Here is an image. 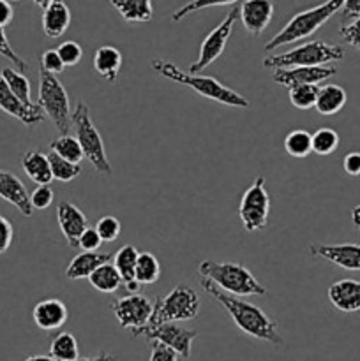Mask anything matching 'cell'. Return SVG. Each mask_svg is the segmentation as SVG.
Here are the masks:
<instances>
[{"instance_id":"6da1fadb","label":"cell","mask_w":360,"mask_h":361,"mask_svg":"<svg viewBox=\"0 0 360 361\" xmlns=\"http://www.w3.org/2000/svg\"><path fill=\"white\" fill-rule=\"evenodd\" d=\"M200 286L207 295L217 303H221L226 309V312L232 316L233 323L244 331V334L251 335V337L258 338V341H265L268 344L279 345L282 344V337L279 334V326L274 319L267 316L260 307L253 305V303L246 302V300L239 298V296H232L228 293L221 291L215 284H212L207 279H201Z\"/></svg>"},{"instance_id":"7a4b0ae2","label":"cell","mask_w":360,"mask_h":361,"mask_svg":"<svg viewBox=\"0 0 360 361\" xmlns=\"http://www.w3.org/2000/svg\"><path fill=\"white\" fill-rule=\"evenodd\" d=\"M152 69L159 74V76L166 78V80L173 81V83L184 85V87L193 88L196 94L201 97H207L210 101L219 102L222 106H232V108H249L251 102L239 94L233 88L226 87L221 81H217L212 76H200V74H191L180 71L175 63L168 62V60L155 59L150 63Z\"/></svg>"},{"instance_id":"3957f363","label":"cell","mask_w":360,"mask_h":361,"mask_svg":"<svg viewBox=\"0 0 360 361\" xmlns=\"http://www.w3.org/2000/svg\"><path fill=\"white\" fill-rule=\"evenodd\" d=\"M201 279H207L221 291L232 296H265L267 288L239 263L228 261H201L198 267Z\"/></svg>"},{"instance_id":"277c9868","label":"cell","mask_w":360,"mask_h":361,"mask_svg":"<svg viewBox=\"0 0 360 361\" xmlns=\"http://www.w3.org/2000/svg\"><path fill=\"white\" fill-rule=\"evenodd\" d=\"M342 2H344V0H328V2H323L320 4V6L311 7V9H306L302 11V13L295 14V16L281 28V32H277V34L267 42L265 51H274L279 46L293 44V42L302 41V39H307L309 35H313L321 25L327 23L337 11H341Z\"/></svg>"},{"instance_id":"5b68a950","label":"cell","mask_w":360,"mask_h":361,"mask_svg":"<svg viewBox=\"0 0 360 361\" xmlns=\"http://www.w3.org/2000/svg\"><path fill=\"white\" fill-rule=\"evenodd\" d=\"M346 56V48L339 44H328L325 41H311L300 44L289 51L267 56L263 66L267 69H293V67H323L339 62Z\"/></svg>"},{"instance_id":"8992f818","label":"cell","mask_w":360,"mask_h":361,"mask_svg":"<svg viewBox=\"0 0 360 361\" xmlns=\"http://www.w3.org/2000/svg\"><path fill=\"white\" fill-rule=\"evenodd\" d=\"M201 303L196 291L186 284H179L162 298H157L152 310V317L145 328H155L166 323L196 319Z\"/></svg>"},{"instance_id":"52a82bcc","label":"cell","mask_w":360,"mask_h":361,"mask_svg":"<svg viewBox=\"0 0 360 361\" xmlns=\"http://www.w3.org/2000/svg\"><path fill=\"white\" fill-rule=\"evenodd\" d=\"M71 122H73L74 130H76V140L80 143L81 150H83V157L88 159V162L94 166L99 175H112L113 169L108 161V155H106L104 141H102L95 123L92 122L90 109H88L87 102H78L73 116H71Z\"/></svg>"},{"instance_id":"ba28073f","label":"cell","mask_w":360,"mask_h":361,"mask_svg":"<svg viewBox=\"0 0 360 361\" xmlns=\"http://www.w3.org/2000/svg\"><path fill=\"white\" fill-rule=\"evenodd\" d=\"M37 104L41 106L46 116H49L56 129L60 130V136H67V130L71 129L69 113V95L64 88L62 81L53 74L41 71V85H39V99Z\"/></svg>"},{"instance_id":"9c48e42d","label":"cell","mask_w":360,"mask_h":361,"mask_svg":"<svg viewBox=\"0 0 360 361\" xmlns=\"http://www.w3.org/2000/svg\"><path fill=\"white\" fill-rule=\"evenodd\" d=\"M268 214H270V197L265 187V176L258 175L240 200L239 217L246 231L256 233L267 228Z\"/></svg>"},{"instance_id":"30bf717a","label":"cell","mask_w":360,"mask_h":361,"mask_svg":"<svg viewBox=\"0 0 360 361\" xmlns=\"http://www.w3.org/2000/svg\"><path fill=\"white\" fill-rule=\"evenodd\" d=\"M240 14V6H235L228 14H226L224 20L203 39L200 46V55L198 59L194 60V63H191L189 71L187 73L191 74H198L201 73L203 69H207L210 63H214L219 56L222 55L224 51L226 44H228V39L232 35L233 25H235V20L239 18Z\"/></svg>"},{"instance_id":"8fae6325","label":"cell","mask_w":360,"mask_h":361,"mask_svg":"<svg viewBox=\"0 0 360 361\" xmlns=\"http://www.w3.org/2000/svg\"><path fill=\"white\" fill-rule=\"evenodd\" d=\"M131 334L133 337H147L150 342H161L184 360L191 356V348H193L194 338L198 337L196 330H189L176 323H166L155 328H141V330L131 331Z\"/></svg>"},{"instance_id":"7c38bea8","label":"cell","mask_w":360,"mask_h":361,"mask_svg":"<svg viewBox=\"0 0 360 361\" xmlns=\"http://www.w3.org/2000/svg\"><path fill=\"white\" fill-rule=\"evenodd\" d=\"M109 309L115 314L120 326L136 331L148 324L152 317V310H154V303L145 295H138L136 293V295L124 296V298L112 302Z\"/></svg>"},{"instance_id":"4fadbf2b","label":"cell","mask_w":360,"mask_h":361,"mask_svg":"<svg viewBox=\"0 0 360 361\" xmlns=\"http://www.w3.org/2000/svg\"><path fill=\"white\" fill-rule=\"evenodd\" d=\"M337 73L335 66H323V67H293V69H277L272 74V80L275 83L282 85L289 90L293 87L300 85H318L321 81L328 80Z\"/></svg>"},{"instance_id":"5bb4252c","label":"cell","mask_w":360,"mask_h":361,"mask_svg":"<svg viewBox=\"0 0 360 361\" xmlns=\"http://www.w3.org/2000/svg\"><path fill=\"white\" fill-rule=\"evenodd\" d=\"M0 109L9 113L11 116L18 118L20 122H23L25 126H35V123L44 122L46 118L44 111H42V108L37 102L25 104L11 92V88L4 81L2 74H0Z\"/></svg>"},{"instance_id":"9a60e30c","label":"cell","mask_w":360,"mask_h":361,"mask_svg":"<svg viewBox=\"0 0 360 361\" xmlns=\"http://www.w3.org/2000/svg\"><path fill=\"white\" fill-rule=\"evenodd\" d=\"M309 254L314 257H323L344 270H360V245L356 243H313L309 247Z\"/></svg>"},{"instance_id":"2e32d148","label":"cell","mask_w":360,"mask_h":361,"mask_svg":"<svg viewBox=\"0 0 360 361\" xmlns=\"http://www.w3.org/2000/svg\"><path fill=\"white\" fill-rule=\"evenodd\" d=\"M56 221H59L60 231L66 236L71 249H78L80 236L88 228L87 215L71 201H60L56 204Z\"/></svg>"},{"instance_id":"e0dca14e","label":"cell","mask_w":360,"mask_h":361,"mask_svg":"<svg viewBox=\"0 0 360 361\" xmlns=\"http://www.w3.org/2000/svg\"><path fill=\"white\" fill-rule=\"evenodd\" d=\"M272 16H274V4L272 2H265V0L240 2L239 18L242 21L244 28L254 37H258L268 27Z\"/></svg>"},{"instance_id":"ac0fdd59","label":"cell","mask_w":360,"mask_h":361,"mask_svg":"<svg viewBox=\"0 0 360 361\" xmlns=\"http://www.w3.org/2000/svg\"><path fill=\"white\" fill-rule=\"evenodd\" d=\"M42 9V30L48 37L56 39L66 34L71 25V11L62 0H42L35 2Z\"/></svg>"},{"instance_id":"d6986e66","label":"cell","mask_w":360,"mask_h":361,"mask_svg":"<svg viewBox=\"0 0 360 361\" xmlns=\"http://www.w3.org/2000/svg\"><path fill=\"white\" fill-rule=\"evenodd\" d=\"M0 197L16 207L21 215L32 217L34 208L30 203V194L27 192L23 182L16 175H13L11 171H4V169H0Z\"/></svg>"},{"instance_id":"ffe728a7","label":"cell","mask_w":360,"mask_h":361,"mask_svg":"<svg viewBox=\"0 0 360 361\" xmlns=\"http://www.w3.org/2000/svg\"><path fill=\"white\" fill-rule=\"evenodd\" d=\"M32 317H34V323L37 324V328L44 331H53L66 324L69 312H67V307L62 300L46 298L34 307Z\"/></svg>"},{"instance_id":"44dd1931","label":"cell","mask_w":360,"mask_h":361,"mask_svg":"<svg viewBox=\"0 0 360 361\" xmlns=\"http://www.w3.org/2000/svg\"><path fill=\"white\" fill-rule=\"evenodd\" d=\"M328 300L341 312H360V281L342 279L334 282L328 288Z\"/></svg>"},{"instance_id":"7402d4cb","label":"cell","mask_w":360,"mask_h":361,"mask_svg":"<svg viewBox=\"0 0 360 361\" xmlns=\"http://www.w3.org/2000/svg\"><path fill=\"white\" fill-rule=\"evenodd\" d=\"M122 53L115 46H101L94 53V69L99 76L108 83H116L119 73L122 69Z\"/></svg>"},{"instance_id":"603a6c76","label":"cell","mask_w":360,"mask_h":361,"mask_svg":"<svg viewBox=\"0 0 360 361\" xmlns=\"http://www.w3.org/2000/svg\"><path fill=\"white\" fill-rule=\"evenodd\" d=\"M138 256H140V252L134 245H124L113 256V267L116 268L120 279H122V284L126 286L127 291H131V295H136L138 289H140V286L136 284V277H134Z\"/></svg>"},{"instance_id":"cb8c5ba5","label":"cell","mask_w":360,"mask_h":361,"mask_svg":"<svg viewBox=\"0 0 360 361\" xmlns=\"http://www.w3.org/2000/svg\"><path fill=\"white\" fill-rule=\"evenodd\" d=\"M109 254L106 252H81L73 257L69 267L66 268V277L69 281L88 279L101 264L109 263Z\"/></svg>"},{"instance_id":"d4e9b609","label":"cell","mask_w":360,"mask_h":361,"mask_svg":"<svg viewBox=\"0 0 360 361\" xmlns=\"http://www.w3.org/2000/svg\"><path fill=\"white\" fill-rule=\"evenodd\" d=\"M21 166H23L28 178L34 183H37V185H49V182L53 180L49 159L42 152L28 150L23 155V159H21Z\"/></svg>"},{"instance_id":"484cf974","label":"cell","mask_w":360,"mask_h":361,"mask_svg":"<svg viewBox=\"0 0 360 361\" xmlns=\"http://www.w3.org/2000/svg\"><path fill=\"white\" fill-rule=\"evenodd\" d=\"M346 101H348V95H346L344 88L339 87V85H323L318 90L314 108H316V111L320 115L332 116L344 108Z\"/></svg>"},{"instance_id":"4316f807","label":"cell","mask_w":360,"mask_h":361,"mask_svg":"<svg viewBox=\"0 0 360 361\" xmlns=\"http://www.w3.org/2000/svg\"><path fill=\"white\" fill-rule=\"evenodd\" d=\"M112 4L127 23H145L154 16L150 0H112Z\"/></svg>"},{"instance_id":"83f0119b","label":"cell","mask_w":360,"mask_h":361,"mask_svg":"<svg viewBox=\"0 0 360 361\" xmlns=\"http://www.w3.org/2000/svg\"><path fill=\"white\" fill-rule=\"evenodd\" d=\"M49 356L55 361L80 360V348H78V341L74 338V335L67 334V331L56 335L49 344Z\"/></svg>"},{"instance_id":"f1b7e54d","label":"cell","mask_w":360,"mask_h":361,"mask_svg":"<svg viewBox=\"0 0 360 361\" xmlns=\"http://www.w3.org/2000/svg\"><path fill=\"white\" fill-rule=\"evenodd\" d=\"M134 277H136V284L140 288L141 286L155 284L161 277V264H159L157 257L152 252H140Z\"/></svg>"},{"instance_id":"f546056e","label":"cell","mask_w":360,"mask_h":361,"mask_svg":"<svg viewBox=\"0 0 360 361\" xmlns=\"http://www.w3.org/2000/svg\"><path fill=\"white\" fill-rule=\"evenodd\" d=\"M88 282L94 289L99 293H115L116 289L122 286V279H120L119 271L112 263L101 264L94 274L88 277Z\"/></svg>"},{"instance_id":"4dcf8cb0","label":"cell","mask_w":360,"mask_h":361,"mask_svg":"<svg viewBox=\"0 0 360 361\" xmlns=\"http://www.w3.org/2000/svg\"><path fill=\"white\" fill-rule=\"evenodd\" d=\"M49 150L59 155L60 159H64V161L73 162V164H80L81 159H83V150H81L76 136H69V134L55 137L49 143Z\"/></svg>"},{"instance_id":"1f68e13d","label":"cell","mask_w":360,"mask_h":361,"mask_svg":"<svg viewBox=\"0 0 360 361\" xmlns=\"http://www.w3.org/2000/svg\"><path fill=\"white\" fill-rule=\"evenodd\" d=\"M0 74H2L4 81L7 83V87L11 88V92H13V94L16 95L21 102H25V104H32L30 81H28V78L25 76L23 73L13 69V67H4L2 73Z\"/></svg>"},{"instance_id":"d6a6232c","label":"cell","mask_w":360,"mask_h":361,"mask_svg":"<svg viewBox=\"0 0 360 361\" xmlns=\"http://www.w3.org/2000/svg\"><path fill=\"white\" fill-rule=\"evenodd\" d=\"M284 148L288 155L295 159H304L313 152V134L304 129H295L286 136Z\"/></svg>"},{"instance_id":"836d02e7","label":"cell","mask_w":360,"mask_h":361,"mask_svg":"<svg viewBox=\"0 0 360 361\" xmlns=\"http://www.w3.org/2000/svg\"><path fill=\"white\" fill-rule=\"evenodd\" d=\"M49 159V166H52V175L53 180H59V182H73L74 178L81 175V166L80 164H73V162H67L64 159H60L59 155L49 152L48 154Z\"/></svg>"},{"instance_id":"e575fe53","label":"cell","mask_w":360,"mask_h":361,"mask_svg":"<svg viewBox=\"0 0 360 361\" xmlns=\"http://www.w3.org/2000/svg\"><path fill=\"white\" fill-rule=\"evenodd\" d=\"M339 134L330 127H321L313 134V152L318 155H330L337 150Z\"/></svg>"},{"instance_id":"d590c367","label":"cell","mask_w":360,"mask_h":361,"mask_svg":"<svg viewBox=\"0 0 360 361\" xmlns=\"http://www.w3.org/2000/svg\"><path fill=\"white\" fill-rule=\"evenodd\" d=\"M318 90L320 87L318 85H300V87L289 88V102L295 106L296 109H311L316 104Z\"/></svg>"},{"instance_id":"8d00e7d4","label":"cell","mask_w":360,"mask_h":361,"mask_svg":"<svg viewBox=\"0 0 360 361\" xmlns=\"http://www.w3.org/2000/svg\"><path fill=\"white\" fill-rule=\"evenodd\" d=\"M233 4H240V2H235V0H194V2H187V4H184L180 9H176L175 13H173L172 21H173V23H179L180 20L187 18L189 14L196 13V11L208 9V7L233 6Z\"/></svg>"},{"instance_id":"74e56055","label":"cell","mask_w":360,"mask_h":361,"mask_svg":"<svg viewBox=\"0 0 360 361\" xmlns=\"http://www.w3.org/2000/svg\"><path fill=\"white\" fill-rule=\"evenodd\" d=\"M95 231L101 236L102 243H112L115 242L120 236V231H122V226H120V221L113 215H106V217L99 219V222L95 224Z\"/></svg>"},{"instance_id":"f35d334b","label":"cell","mask_w":360,"mask_h":361,"mask_svg":"<svg viewBox=\"0 0 360 361\" xmlns=\"http://www.w3.org/2000/svg\"><path fill=\"white\" fill-rule=\"evenodd\" d=\"M56 53H59L60 60L64 62V66H76L78 62L83 56V49L78 44L76 41H66L56 48Z\"/></svg>"},{"instance_id":"ab89813d","label":"cell","mask_w":360,"mask_h":361,"mask_svg":"<svg viewBox=\"0 0 360 361\" xmlns=\"http://www.w3.org/2000/svg\"><path fill=\"white\" fill-rule=\"evenodd\" d=\"M0 56L11 60V62H13L14 66L18 67V71H20V73H25V71L28 69V63L25 62V60L21 59V56L18 55L16 51H14L13 46H11L9 39H7L6 32H4L2 27H0Z\"/></svg>"},{"instance_id":"60d3db41","label":"cell","mask_w":360,"mask_h":361,"mask_svg":"<svg viewBox=\"0 0 360 361\" xmlns=\"http://www.w3.org/2000/svg\"><path fill=\"white\" fill-rule=\"evenodd\" d=\"M64 69H66V66H64V62L60 60L59 53H56V48H49L42 53L41 55V71L56 76V74L62 73Z\"/></svg>"},{"instance_id":"b9f144b4","label":"cell","mask_w":360,"mask_h":361,"mask_svg":"<svg viewBox=\"0 0 360 361\" xmlns=\"http://www.w3.org/2000/svg\"><path fill=\"white\" fill-rule=\"evenodd\" d=\"M55 192L49 185H37L30 194V203L34 210H46L53 203Z\"/></svg>"},{"instance_id":"7bdbcfd3","label":"cell","mask_w":360,"mask_h":361,"mask_svg":"<svg viewBox=\"0 0 360 361\" xmlns=\"http://www.w3.org/2000/svg\"><path fill=\"white\" fill-rule=\"evenodd\" d=\"M339 34H341L342 41H344L346 44L360 49V18L352 20L349 23H341Z\"/></svg>"},{"instance_id":"ee69618b","label":"cell","mask_w":360,"mask_h":361,"mask_svg":"<svg viewBox=\"0 0 360 361\" xmlns=\"http://www.w3.org/2000/svg\"><path fill=\"white\" fill-rule=\"evenodd\" d=\"M102 245V240L99 236V233L95 231V228L88 226L83 231V235L80 236V242H78V249H81L83 252H97L99 247Z\"/></svg>"},{"instance_id":"f6af8a7d","label":"cell","mask_w":360,"mask_h":361,"mask_svg":"<svg viewBox=\"0 0 360 361\" xmlns=\"http://www.w3.org/2000/svg\"><path fill=\"white\" fill-rule=\"evenodd\" d=\"M152 344V353H150V361H179L180 356L176 355L173 349L166 348L161 342H150Z\"/></svg>"},{"instance_id":"bcb514c9","label":"cell","mask_w":360,"mask_h":361,"mask_svg":"<svg viewBox=\"0 0 360 361\" xmlns=\"http://www.w3.org/2000/svg\"><path fill=\"white\" fill-rule=\"evenodd\" d=\"M13 238H14L13 224H11L4 215H0V254H4L7 249H9L11 243H13Z\"/></svg>"},{"instance_id":"7dc6e473","label":"cell","mask_w":360,"mask_h":361,"mask_svg":"<svg viewBox=\"0 0 360 361\" xmlns=\"http://www.w3.org/2000/svg\"><path fill=\"white\" fill-rule=\"evenodd\" d=\"M342 169L349 176H360V152H349L342 159Z\"/></svg>"},{"instance_id":"c3c4849f","label":"cell","mask_w":360,"mask_h":361,"mask_svg":"<svg viewBox=\"0 0 360 361\" xmlns=\"http://www.w3.org/2000/svg\"><path fill=\"white\" fill-rule=\"evenodd\" d=\"M341 13L344 18H360V0H344L341 7Z\"/></svg>"},{"instance_id":"681fc988","label":"cell","mask_w":360,"mask_h":361,"mask_svg":"<svg viewBox=\"0 0 360 361\" xmlns=\"http://www.w3.org/2000/svg\"><path fill=\"white\" fill-rule=\"evenodd\" d=\"M13 6H11L9 2H6V0H0V27L4 28L6 25H9L11 21H13Z\"/></svg>"},{"instance_id":"f907efd6","label":"cell","mask_w":360,"mask_h":361,"mask_svg":"<svg viewBox=\"0 0 360 361\" xmlns=\"http://www.w3.org/2000/svg\"><path fill=\"white\" fill-rule=\"evenodd\" d=\"M76 361H119V360H116L115 356L106 355V353H101V355L95 356V358H80V360H76Z\"/></svg>"},{"instance_id":"816d5d0a","label":"cell","mask_w":360,"mask_h":361,"mask_svg":"<svg viewBox=\"0 0 360 361\" xmlns=\"http://www.w3.org/2000/svg\"><path fill=\"white\" fill-rule=\"evenodd\" d=\"M352 221L353 224H355V228L360 229V204H356L352 210Z\"/></svg>"},{"instance_id":"f5cc1de1","label":"cell","mask_w":360,"mask_h":361,"mask_svg":"<svg viewBox=\"0 0 360 361\" xmlns=\"http://www.w3.org/2000/svg\"><path fill=\"white\" fill-rule=\"evenodd\" d=\"M25 361H55L52 358V356H44V355H32L28 356Z\"/></svg>"}]
</instances>
